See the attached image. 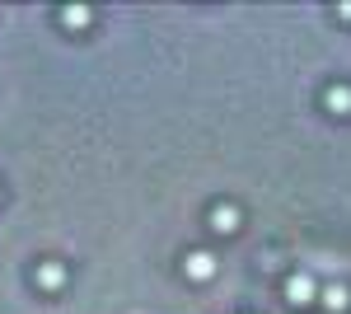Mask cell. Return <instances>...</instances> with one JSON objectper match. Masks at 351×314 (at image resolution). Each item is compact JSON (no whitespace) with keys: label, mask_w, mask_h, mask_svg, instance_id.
<instances>
[{"label":"cell","mask_w":351,"mask_h":314,"mask_svg":"<svg viewBox=\"0 0 351 314\" xmlns=\"http://www.w3.org/2000/svg\"><path fill=\"white\" fill-rule=\"evenodd\" d=\"M183 277H192V282H211V277H216V254L188 249V254H183Z\"/></svg>","instance_id":"obj_2"},{"label":"cell","mask_w":351,"mask_h":314,"mask_svg":"<svg viewBox=\"0 0 351 314\" xmlns=\"http://www.w3.org/2000/svg\"><path fill=\"white\" fill-rule=\"evenodd\" d=\"M239 207H234V202H216V207H211V230H216V235H234V230H239Z\"/></svg>","instance_id":"obj_4"},{"label":"cell","mask_w":351,"mask_h":314,"mask_svg":"<svg viewBox=\"0 0 351 314\" xmlns=\"http://www.w3.org/2000/svg\"><path fill=\"white\" fill-rule=\"evenodd\" d=\"M61 24H66V28H89V24H94V10H84V5H66V10H61Z\"/></svg>","instance_id":"obj_7"},{"label":"cell","mask_w":351,"mask_h":314,"mask_svg":"<svg viewBox=\"0 0 351 314\" xmlns=\"http://www.w3.org/2000/svg\"><path fill=\"white\" fill-rule=\"evenodd\" d=\"M319 305H324L328 314H347L351 310V291L342 287V282H328V287H319Z\"/></svg>","instance_id":"obj_3"},{"label":"cell","mask_w":351,"mask_h":314,"mask_svg":"<svg viewBox=\"0 0 351 314\" xmlns=\"http://www.w3.org/2000/svg\"><path fill=\"white\" fill-rule=\"evenodd\" d=\"M33 282H38L43 291H61V287H66V267H61L56 258L38 262V267H33Z\"/></svg>","instance_id":"obj_5"},{"label":"cell","mask_w":351,"mask_h":314,"mask_svg":"<svg viewBox=\"0 0 351 314\" xmlns=\"http://www.w3.org/2000/svg\"><path fill=\"white\" fill-rule=\"evenodd\" d=\"M324 104H328V113L347 117V113H351V85H342V80H337V85H328V89H324Z\"/></svg>","instance_id":"obj_6"},{"label":"cell","mask_w":351,"mask_h":314,"mask_svg":"<svg viewBox=\"0 0 351 314\" xmlns=\"http://www.w3.org/2000/svg\"><path fill=\"white\" fill-rule=\"evenodd\" d=\"M281 295H286L291 310H309V305H319V282H314L309 272H291V277L281 282Z\"/></svg>","instance_id":"obj_1"}]
</instances>
